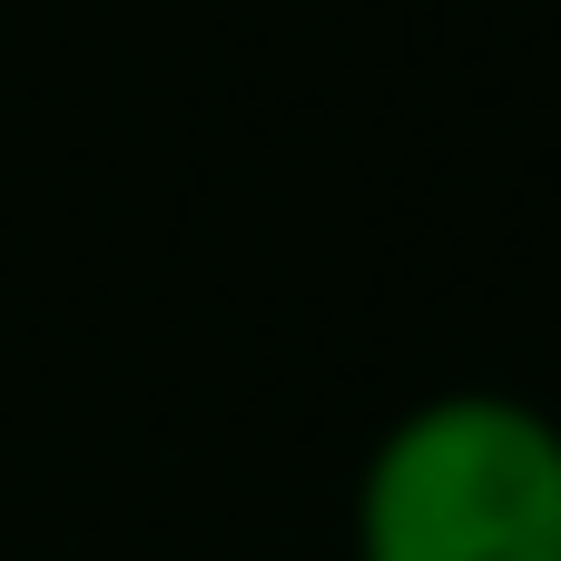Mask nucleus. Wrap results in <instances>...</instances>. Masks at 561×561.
Instances as JSON below:
<instances>
[{
	"label": "nucleus",
	"instance_id": "obj_1",
	"mask_svg": "<svg viewBox=\"0 0 561 561\" xmlns=\"http://www.w3.org/2000/svg\"><path fill=\"white\" fill-rule=\"evenodd\" d=\"M355 561H561V424L483 385L394 414L355 483Z\"/></svg>",
	"mask_w": 561,
	"mask_h": 561
}]
</instances>
